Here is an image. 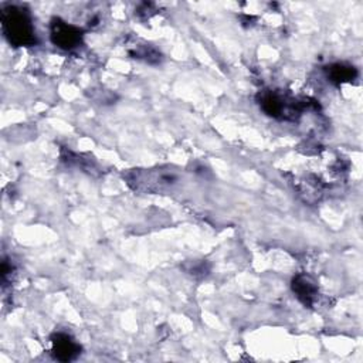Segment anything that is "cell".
<instances>
[{"label":"cell","instance_id":"1","mask_svg":"<svg viewBox=\"0 0 363 363\" xmlns=\"http://www.w3.org/2000/svg\"><path fill=\"white\" fill-rule=\"evenodd\" d=\"M1 26L4 35L14 47H28L35 43L31 18L23 7L7 6L1 10Z\"/></svg>","mask_w":363,"mask_h":363},{"label":"cell","instance_id":"2","mask_svg":"<svg viewBox=\"0 0 363 363\" xmlns=\"http://www.w3.org/2000/svg\"><path fill=\"white\" fill-rule=\"evenodd\" d=\"M177 180L176 174L170 170H136L128 174V183L135 190L142 191H157L163 187L172 186Z\"/></svg>","mask_w":363,"mask_h":363},{"label":"cell","instance_id":"3","mask_svg":"<svg viewBox=\"0 0 363 363\" xmlns=\"http://www.w3.org/2000/svg\"><path fill=\"white\" fill-rule=\"evenodd\" d=\"M259 105L267 115L274 118H295L301 111L296 101L272 91H265L259 95Z\"/></svg>","mask_w":363,"mask_h":363},{"label":"cell","instance_id":"4","mask_svg":"<svg viewBox=\"0 0 363 363\" xmlns=\"http://www.w3.org/2000/svg\"><path fill=\"white\" fill-rule=\"evenodd\" d=\"M50 37L57 47L62 50H72L81 44L82 31L72 24H68L60 18H54L51 23Z\"/></svg>","mask_w":363,"mask_h":363},{"label":"cell","instance_id":"5","mask_svg":"<svg viewBox=\"0 0 363 363\" xmlns=\"http://www.w3.org/2000/svg\"><path fill=\"white\" fill-rule=\"evenodd\" d=\"M51 342L52 356L60 362H71L81 353V346L67 333H55Z\"/></svg>","mask_w":363,"mask_h":363},{"label":"cell","instance_id":"6","mask_svg":"<svg viewBox=\"0 0 363 363\" xmlns=\"http://www.w3.org/2000/svg\"><path fill=\"white\" fill-rule=\"evenodd\" d=\"M292 291L302 303L312 305L318 294V286L311 275L299 274L292 279Z\"/></svg>","mask_w":363,"mask_h":363},{"label":"cell","instance_id":"7","mask_svg":"<svg viewBox=\"0 0 363 363\" xmlns=\"http://www.w3.org/2000/svg\"><path fill=\"white\" fill-rule=\"evenodd\" d=\"M357 75V71L352 65L346 64H333L328 67V77L333 82H346L354 79Z\"/></svg>","mask_w":363,"mask_h":363},{"label":"cell","instance_id":"8","mask_svg":"<svg viewBox=\"0 0 363 363\" xmlns=\"http://www.w3.org/2000/svg\"><path fill=\"white\" fill-rule=\"evenodd\" d=\"M208 271V268L206 267L204 261H193L191 267L187 268V272L197 277V275H206Z\"/></svg>","mask_w":363,"mask_h":363}]
</instances>
